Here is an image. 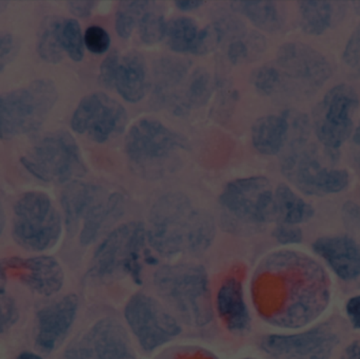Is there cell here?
I'll return each instance as SVG.
<instances>
[{"label": "cell", "mask_w": 360, "mask_h": 359, "mask_svg": "<svg viewBox=\"0 0 360 359\" xmlns=\"http://www.w3.org/2000/svg\"><path fill=\"white\" fill-rule=\"evenodd\" d=\"M254 301L266 322L295 329L316 320L330 301L329 278L306 254L283 251L262 263L254 278Z\"/></svg>", "instance_id": "1"}, {"label": "cell", "mask_w": 360, "mask_h": 359, "mask_svg": "<svg viewBox=\"0 0 360 359\" xmlns=\"http://www.w3.org/2000/svg\"><path fill=\"white\" fill-rule=\"evenodd\" d=\"M215 232L212 215L193 206L179 192L158 198L150 211L147 238L164 256L203 252L213 242Z\"/></svg>", "instance_id": "2"}, {"label": "cell", "mask_w": 360, "mask_h": 359, "mask_svg": "<svg viewBox=\"0 0 360 359\" xmlns=\"http://www.w3.org/2000/svg\"><path fill=\"white\" fill-rule=\"evenodd\" d=\"M154 285L182 322L198 328L211 322V292L202 267L192 263L164 266L156 271Z\"/></svg>", "instance_id": "3"}, {"label": "cell", "mask_w": 360, "mask_h": 359, "mask_svg": "<svg viewBox=\"0 0 360 359\" xmlns=\"http://www.w3.org/2000/svg\"><path fill=\"white\" fill-rule=\"evenodd\" d=\"M57 99L56 86L49 79L0 94V138L6 141L39 130Z\"/></svg>", "instance_id": "4"}, {"label": "cell", "mask_w": 360, "mask_h": 359, "mask_svg": "<svg viewBox=\"0 0 360 359\" xmlns=\"http://www.w3.org/2000/svg\"><path fill=\"white\" fill-rule=\"evenodd\" d=\"M21 164L44 183H65L86 172L79 145L67 131L42 137L21 157Z\"/></svg>", "instance_id": "5"}, {"label": "cell", "mask_w": 360, "mask_h": 359, "mask_svg": "<svg viewBox=\"0 0 360 359\" xmlns=\"http://www.w3.org/2000/svg\"><path fill=\"white\" fill-rule=\"evenodd\" d=\"M147 242V230L139 221L124 223L111 232L95 251L91 276L99 280L129 274L141 280V254Z\"/></svg>", "instance_id": "6"}, {"label": "cell", "mask_w": 360, "mask_h": 359, "mask_svg": "<svg viewBox=\"0 0 360 359\" xmlns=\"http://www.w3.org/2000/svg\"><path fill=\"white\" fill-rule=\"evenodd\" d=\"M61 231L60 215L46 194L27 192L17 200L13 236L22 248L34 252L48 250L57 244Z\"/></svg>", "instance_id": "7"}, {"label": "cell", "mask_w": 360, "mask_h": 359, "mask_svg": "<svg viewBox=\"0 0 360 359\" xmlns=\"http://www.w3.org/2000/svg\"><path fill=\"white\" fill-rule=\"evenodd\" d=\"M281 172L307 195L340 193L348 187L350 181L346 170L323 166L317 150L308 143L288 147L281 162Z\"/></svg>", "instance_id": "8"}, {"label": "cell", "mask_w": 360, "mask_h": 359, "mask_svg": "<svg viewBox=\"0 0 360 359\" xmlns=\"http://www.w3.org/2000/svg\"><path fill=\"white\" fill-rule=\"evenodd\" d=\"M219 202L229 217L245 225H264L276 219L275 194L266 177L231 181L222 191Z\"/></svg>", "instance_id": "9"}, {"label": "cell", "mask_w": 360, "mask_h": 359, "mask_svg": "<svg viewBox=\"0 0 360 359\" xmlns=\"http://www.w3.org/2000/svg\"><path fill=\"white\" fill-rule=\"evenodd\" d=\"M188 149L186 137L158 120H139L126 137L127 155L141 169L160 168L179 152Z\"/></svg>", "instance_id": "10"}, {"label": "cell", "mask_w": 360, "mask_h": 359, "mask_svg": "<svg viewBox=\"0 0 360 359\" xmlns=\"http://www.w3.org/2000/svg\"><path fill=\"white\" fill-rule=\"evenodd\" d=\"M359 105V94L349 84H338L326 93L313 113L315 133L326 149L336 153L348 141Z\"/></svg>", "instance_id": "11"}, {"label": "cell", "mask_w": 360, "mask_h": 359, "mask_svg": "<svg viewBox=\"0 0 360 359\" xmlns=\"http://www.w3.org/2000/svg\"><path fill=\"white\" fill-rule=\"evenodd\" d=\"M124 318L146 352L160 349L181 333L176 318L162 303L143 293L131 297L124 309Z\"/></svg>", "instance_id": "12"}, {"label": "cell", "mask_w": 360, "mask_h": 359, "mask_svg": "<svg viewBox=\"0 0 360 359\" xmlns=\"http://www.w3.org/2000/svg\"><path fill=\"white\" fill-rule=\"evenodd\" d=\"M59 359H136V354L124 326L107 318L72 339Z\"/></svg>", "instance_id": "13"}, {"label": "cell", "mask_w": 360, "mask_h": 359, "mask_svg": "<svg viewBox=\"0 0 360 359\" xmlns=\"http://www.w3.org/2000/svg\"><path fill=\"white\" fill-rule=\"evenodd\" d=\"M128 113L122 103L103 92L82 99L71 119L78 134H86L95 143H103L124 132Z\"/></svg>", "instance_id": "14"}, {"label": "cell", "mask_w": 360, "mask_h": 359, "mask_svg": "<svg viewBox=\"0 0 360 359\" xmlns=\"http://www.w3.org/2000/svg\"><path fill=\"white\" fill-rule=\"evenodd\" d=\"M277 67L283 77L304 90H317L332 75L329 60L319 51L302 42H288L277 52Z\"/></svg>", "instance_id": "15"}, {"label": "cell", "mask_w": 360, "mask_h": 359, "mask_svg": "<svg viewBox=\"0 0 360 359\" xmlns=\"http://www.w3.org/2000/svg\"><path fill=\"white\" fill-rule=\"evenodd\" d=\"M338 343L331 329L319 327L298 334L266 335L260 348L276 359H329Z\"/></svg>", "instance_id": "16"}, {"label": "cell", "mask_w": 360, "mask_h": 359, "mask_svg": "<svg viewBox=\"0 0 360 359\" xmlns=\"http://www.w3.org/2000/svg\"><path fill=\"white\" fill-rule=\"evenodd\" d=\"M78 307L77 296L70 294L37 312L33 346L40 354L51 355L65 343L75 322Z\"/></svg>", "instance_id": "17"}, {"label": "cell", "mask_w": 360, "mask_h": 359, "mask_svg": "<svg viewBox=\"0 0 360 359\" xmlns=\"http://www.w3.org/2000/svg\"><path fill=\"white\" fill-rule=\"evenodd\" d=\"M10 271H15L30 290L42 296L56 294L65 282L60 263L50 256L11 259Z\"/></svg>", "instance_id": "18"}, {"label": "cell", "mask_w": 360, "mask_h": 359, "mask_svg": "<svg viewBox=\"0 0 360 359\" xmlns=\"http://www.w3.org/2000/svg\"><path fill=\"white\" fill-rule=\"evenodd\" d=\"M315 252L323 257L334 272L344 280L360 276V244L348 236H328L313 244Z\"/></svg>", "instance_id": "19"}, {"label": "cell", "mask_w": 360, "mask_h": 359, "mask_svg": "<svg viewBox=\"0 0 360 359\" xmlns=\"http://www.w3.org/2000/svg\"><path fill=\"white\" fill-rule=\"evenodd\" d=\"M216 309L230 332L245 334L251 329V316L243 295V285L236 278L224 280L216 296Z\"/></svg>", "instance_id": "20"}, {"label": "cell", "mask_w": 360, "mask_h": 359, "mask_svg": "<svg viewBox=\"0 0 360 359\" xmlns=\"http://www.w3.org/2000/svg\"><path fill=\"white\" fill-rule=\"evenodd\" d=\"M105 196V190L98 185L77 181L67 185L61 194V206L69 233L77 231L79 223Z\"/></svg>", "instance_id": "21"}, {"label": "cell", "mask_w": 360, "mask_h": 359, "mask_svg": "<svg viewBox=\"0 0 360 359\" xmlns=\"http://www.w3.org/2000/svg\"><path fill=\"white\" fill-rule=\"evenodd\" d=\"M114 88L131 103H139L150 88L145 58L139 52H129L120 58Z\"/></svg>", "instance_id": "22"}, {"label": "cell", "mask_w": 360, "mask_h": 359, "mask_svg": "<svg viewBox=\"0 0 360 359\" xmlns=\"http://www.w3.org/2000/svg\"><path fill=\"white\" fill-rule=\"evenodd\" d=\"M190 69V63L186 59L176 57H164L154 63L153 107L171 105L179 96H175L172 91L186 79Z\"/></svg>", "instance_id": "23"}, {"label": "cell", "mask_w": 360, "mask_h": 359, "mask_svg": "<svg viewBox=\"0 0 360 359\" xmlns=\"http://www.w3.org/2000/svg\"><path fill=\"white\" fill-rule=\"evenodd\" d=\"M124 210V200L122 194L114 193L105 196L82 221L80 244L82 246L93 244L107 228L111 227L120 218Z\"/></svg>", "instance_id": "24"}, {"label": "cell", "mask_w": 360, "mask_h": 359, "mask_svg": "<svg viewBox=\"0 0 360 359\" xmlns=\"http://www.w3.org/2000/svg\"><path fill=\"white\" fill-rule=\"evenodd\" d=\"M289 120L287 114L258 118L252 126V143L264 155H276L287 145Z\"/></svg>", "instance_id": "25"}, {"label": "cell", "mask_w": 360, "mask_h": 359, "mask_svg": "<svg viewBox=\"0 0 360 359\" xmlns=\"http://www.w3.org/2000/svg\"><path fill=\"white\" fill-rule=\"evenodd\" d=\"M231 8L245 15L258 29L266 32H277L283 27V16L276 4L269 0H239L231 2Z\"/></svg>", "instance_id": "26"}, {"label": "cell", "mask_w": 360, "mask_h": 359, "mask_svg": "<svg viewBox=\"0 0 360 359\" xmlns=\"http://www.w3.org/2000/svg\"><path fill=\"white\" fill-rule=\"evenodd\" d=\"M276 219L281 225L296 226L306 223L314 215V209L287 185H279L275 191Z\"/></svg>", "instance_id": "27"}, {"label": "cell", "mask_w": 360, "mask_h": 359, "mask_svg": "<svg viewBox=\"0 0 360 359\" xmlns=\"http://www.w3.org/2000/svg\"><path fill=\"white\" fill-rule=\"evenodd\" d=\"M300 27L304 33L321 35L331 25L333 6L331 2L323 0H304L300 1Z\"/></svg>", "instance_id": "28"}, {"label": "cell", "mask_w": 360, "mask_h": 359, "mask_svg": "<svg viewBox=\"0 0 360 359\" xmlns=\"http://www.w3.org/2000/svg\"><path fill=\"white\" fill-rule=\"evenodd\" d=\"M198 25L190 17H179L168 23L166 36L171 50L176 53H191L193 54L197 39H198Z\"/></svg>", "instance_id": "29"}, {"label": "cell", "mask_w": 360, "mask_h": 359, "mask_svg": "<svg viewBox=\"0 0 360 359\" xmlns=\"http://www.w3.org/2000/svg\"><path fill=\"white\" fill-rule=\"evenodd\" d=\"M61 17L49 16L42 21L38 37L37 51L46 63L57 65L63 58V46L59 39Z\"/></svg>", "instance_id": "30"}, {"label": "cell", "mask_w": 360, "mask_h": 359, "mask_svg": "<svg viewBox=\"0 0 360 359\" xmlns=\"http://www.w3.org/2000/svg\"><path fill=\"white\" fill-rule=\"evenodd\" d=\"M147 0H131L122 1L116 12L115 29L120 37L128 39L132 35L135 27L139 25L143 15L148 12L149 4Z\"/></svg>", "instance_id": "31"}, {"label": "cell", "mask_w": 360, "mask_h": 359, "mask_svg": "<svg viewBox=\"0 0 360 359\" xmlns=\"http://www.w3.org/2000/svg\"><path fill=\"white\" fill-rule=\"evenodd\" d=\"M214 82L211 74L203 67L195 70L184 92V98L188 107H200L207 105L213 94Z\"/></svg>", "instance_id": "32"}, {"label": "cell", "mask_w": 360, "mask_h": 359, "mask_svg": "<svg viewBox=\"0 0 360 359\" xmlns=\"http://www.w3.org/2000/svg\"><path fill=\"white\" fill-rule=\"evenodd\" d=\"M59 39L63 51L74 61H82L84 55V36L79 22L75 19L61 18Z\"/></svg>", "instance_id": "33"}, {"label": "cell", "mask_w": 360, "mask_h": 359, "mask_svg": "<svg viewBox=\"0 0 360 359\" xmlns=\"http://www.w3.org/2000/svg\"><path fill=\"white\" fill-rule=\"evenodd\" d=\"M251 84L259 94L270 96L279 90L283 84V77L278 67L266 65L252 72Z\"/></svg>", "instance_id": "34"}, {"label": "cell", "mask_w": 360, "mask_h": 359, "mask_svg": "<svg viewBox=\"0 0 360 359\" xmlns=\"http://www.w3.org/2000/svg\"><path fill=\"white\" fill-rule=\"evenodd\" d=\"M168 23L162 14L148 11L139 22V36L147 44H158L164 39L167 34Z\"/></svg>", "instance_id": "35"}, {"label": "cell", "mask_w": 360, "mask_h": 359, "mask_svg": "<svg viewBox=\"0 0 360 359\" xmlns=\"http://www.w3.org/2000/svg\"><path fill=\"white\" fill-rule=\"evenodd\" d=\"M84 46L93 54H105L111 46L109 34L98 25H92L86 30L84 35Z\"/></svg>", "instance_id": "36"}, {"label": "cell", "mask_w": 360, "mask_h": 359, "mask_svg": "<svg viewBox=\"0 0 360 359\" xmlns=\"http://www.w3.org/2000/svg\"><path fill=\"white\" fill-rule=\"evenodd\" d=\"M224 40L221 32L216 22L199 31L198 39L193 54L205 55L213 51Z\"/></svg>", "instance_id": "37"}, {"label": "cell", "mask_w": 360, "mask_h": 359, "mask_svg": "<svg viewBox=\"0 0 360 359\" xmlns=\"http://www.w3.org/2000/svg\"><path fill=\"white\" fill-rule=\"evenodd\" d=\"M16 303L11 297L0 295V335L8 333L18 320Z\"/></svg>", "instance_id": "38"}, {"label": "cell", "mask_w": 360, "mask_h": 359, "mask_svg": "<svg viewBox=\"0 0 360 359\" xmlns=\"http://www.w3.org/2000/svg\"><path fill=\"white\" fill-rule=\"evenodd\" d=\"M120 56L116 51L110 53L101 65L99 81L101 86L107 89H113L115 82L116 72L120 65Z\"/></svg>", "instance_id": "39"}, {"label": "cell", "mask_w": 360, "mask_h": 359, "mask_svg": "<svg viewBox=\"0 0 360 359\" xmlns=\"http://www.w3.org/2000/svg\"><path fill=\"white\" fill-rule=\"evenodd\" d=\"M342 57L351 70L360 74V25L347 42Z\"/></svg>", "instance_id": "40"}, {"label": "cell", "mask_w": 360, "mask_h": 359, "mask_svg": "<svg viewBox=\"0 0 360 359\" xmlns=\"http://www.w3.org/2000/svg\"><path fill=\"white\" fill-rule=\"evenodd\" d=\"M17 48L15 38L11 34L0 32V73L14 58Z\"/></svg>", "instance_id": "41"}, {"label": "cell", "mask_w": 360, "mask_h": 359, "mask_svg": "<svg viewBox=\"0 0 360 359\" xmlns=\"http://www.w3.org/2000/svg\"><path fill=\"white\" fill-rule=\"evenodd\" d=\"M277 242L283 244H298L302 240V232L295 226L279 225L273 232Z\"/></svg>", "instance_id": "42"}, {"label": "cell", "mask_w": 360, "mask_h": 359, "mask_svg": "<svg viewBox=\"0 0 360 359\" xmlns=\"http://www.w3.org/2000/svg\"><path fill=\"white\" fill-rule=\"evenodd\" d=\"M249 53L247 42L243 41V39L234 40V41L231 42L228 48L229 60L233 65H239V63H243V61L247 60Z\"/></svg>", "instance_id": "43"}, {"label": "cell", "mask_w": 360, "mask_h": 359, "mask_svg": "<svg viewBox=\"0 0 360 359\" xmlns=\"http://www.w3.org/2000/svg\"><path fill=\"white\" fill-rule=\"evenodd\" d=\"M69 10L71 11L72 14L75 16L80 17V18H86L89 17L92 13L96 2L90 1V0H80V1H69Z\"/></svg>", "instance_id": "44"}, {"label": "cell", "mask_w": 360, "mask_h": 359, "mask_svg": "<svg viewBox=\"0 0 360 359\" xmlns=\"http://www.w3.org/2000/svg\"><path fill=\"white\" fill-rule=\"evenodd\" d=\"M164 359H215L205 351L197 349H184L181 351L174 352Z\"/></svg>", "instance_id": "45"}, {"label": "cell", "mask_w": 360, "mask_h": 359, "mask_svg": "<svg viewBox=\"0 0 360 359\" xmlns=\"http://www.w3.org/2000/svg\"><path fill=\"white\" fill-rule=\"evenodd\" d=\"M347 313L355 329H360V295L353 297L347 303Z\"/></svg>", "instance_id": "46"}, {"label": "cell", "mask_w": 360, "mask_h": 359, "mask_svg": "<svg viewBox=\"0 0 360 359\" xmlns=\"http://www.w3.org/2000/svg\"><path fill=\"white\" fill-rule=\"evenodd\" d=\"M10 259L0 261V295H4L6 292L8 273L10 272Z\"/></svg>", "instance_id": "47"}, {"label": "cell", "mask_w": 360, "mask_h": 359, "mask_svg": "<svg viewBox=\"0 0 360 359\" xmlns=\"http://www.w3.org/2000/svg\"><path fill=\"white\" fill-rule=\"evenodd\" d=\"M205 4L203 0H177L175 1L177 8L182 12H190V11L196 10L200 8Z\"/></svg>", "instance_id": "48"}, {"label": "cell", "mask_w": 360, "mask_h": 359, "mask_svg": "<svg viewBox=\"0 0 360 359\" xmlns=\"http://www.w3.org/2000/svg\"><path fill=\"white\" fill-rule=\"evenodd\" d=\"M340 359H360V339L349 345Z\"/></svg>", "instance_id": "49"}, {"label": "cell", "mask_w": 360, "mask_h": 359, "mask_svg": "<svg viewBox=\"0 0 360 359\" xmlns=\"http://www.w3.org/2000/svg\"><path fill=\"white\" fill-rule=\"evenodd\" d=\"M353 143H354L355 149H356V158L360 166V124L355 130L354 135H353Z\"/></svg>", "instance_id": "50"}, {"label": "cell", "mask_w": 360, "mask_h": 359, "mask_svg": "<svg viewBox=\"0 0 360 359\" xmlns=\"http://www.w3.org/2000/svg\"><path fill=\"white\" fill-rule=\"evenodd\" d=\"M14 359H44L39 354L34 353L32 351H22L17 354Z\"/></svg>", "instance_id": "51"}, {"label": "cell", "mask_w": 360, "mask_h": 359, "mask_svg": "<svg viewBox=\"0 0 360 359\" xmlns=\"http://www.w3.org/2000/svg\"><path fill=\"white\" fill-rule=\"evenodd\" d=\"M4 211H2L1 206H0V235H1L2 231H4Z\"/></svg>", "instance_id": "52"}, {"label": "cell", "mask_w": 360, "mask_h": 359, "mask_svg": "<svg viewBox=\"0 0 360 359\" xmlns=\"http://www.w3.org/2000/svg\"><path fill=\"white\" fill-rule=\"evenodd\" d=\"M6 6H8V2L0 1V12H2L6 8Z\"/></svg>", "instance_id": "53"}, {"label": "cell", "mask_w": 360, "mask_h": 359, "mask_svg": "<svg viewBox=\"0 0 360 359\" xmlns=\"http://www.w3.org/2000/svg\"><path fill=\"white\" fill-rule=\"evenodd\" d=\"M355 4V11H356L357 14L360 15V1L354 2Z\"/></svg>", "instance_id": "54"}, {"label": "cell", "mask_w": 360, "mask_h": 359, "mask_svg": "<svg viewBox=\"0 0 360 359\" xmlns=\"http://www.w3.org/2000/svg\"><path fill=\"white\" fill-rule=\"evenodd\" d=\"M243 359H253V358H243Z\"/></svg>", "instance_id": "55"}]
</instances>
